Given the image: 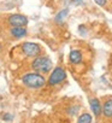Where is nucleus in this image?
<instances>
[{
	"label": "nucleus",
	"instance_id": "obj_15",
	"mask_svg": "<svg viewBox=\"0 0 112 123\" xmlns=\"http://www.w3.org/2000/svg\"><path fill=\"white\" fill-rule=\"evenodd\" d=\"M71 3L75 5H82L83 4V0H71Z\"/></svg>",
	"mask_w": 112,
	"mask_h": 123
},
{
	"label": "nucleus",
	"instance_id": "obj_5",
	"mask_svg": "<svg viewBox=\"0 0 112 123\" xmlns=\"http://www.w3.org/2000/svg\"><path fill=\"white\" fill-rule=\"evenodd\" d=\"M7 23H9L12 28H16V27H27L28 23H29V19H28V17L24 16V15L12 13L11 16H9Z\"/></svg>",
	"mask_w": 112,
	"mask_h": 123
},
{
	"label": "nucleus",
	"instance_id": "obj_6",
	"mask_svg": "<svg viewBox=\"0 0 112 123\" xmlns=\"http://www.w3.org/2000/svg\"><path fill=\"white\" fill-rule=\"evenodd\" d=\"M69 62L72 65H80L83 63V53L81 49H71L69 53Z\"/></svg>",
	"mask_w": 112,
	"mask_h": 123
},
{
	"label": "nucleus",
	"instance_id": "obj_1",
	"mask_svg": "<svg viewBox=\"0 0 112 123\" xmlns=\"http://www.w3.org/2000/svg\"><path fill=\"white\" fill-rule=\"evenodd\" d=\"M22 83L28 87V88H34V89H37V88H41L46 85V79L43 77L42 74H39V73H28V74H24L23 77H22Z\"/></svg>",
	"mask_w": 112,
	"mask_h": 123
},
{
	"label": "nucleus",
	"instance_id": "obj_7",
	"mask_svg": "<svg viewBox=\"0 0 112 123\" xmlns=\"http://www.w3.org/2000/svg\"><path fill=\"white\" fill-rule=\"evenodd\" d=\"M89 105H90V110L94 113V116L100 117V115L102 113V105H101L100 100L98 98H92L89 100Z\"/></svg>",
	"mask_w": 112,
	"mask_h": 123
},
{
	"label": "nucleus",
	"instance_id": "obj_9",
	"mask_svg": "<svg viewBox=\"0 0 112 123\" xmlns=\"http://www.w3.org/2000/svg\"><path fill=\"white\" fill-rule=\"evenodd\" d=\"M69 12H70V10H69L68 7L60 10L57 15H55V17H54V22L57 23V24H59V25H62V24L64 23V21L66 19V17L69 16Z\"/></svg>",
	"mask_w": 112,
	"mask_h": 123
},
{
	"label": "nucleus",
	"instance_id": "obj_4",
	"mask_svg": "<svg viewBox=\"0 0 112 123\" xmlns=\"http://www.w3.org/2000/svg\"><path fill=\"white\" fill-rule=\"evenodd\" d=\"M21 52L28 58H36V57L41 55L42 49L39 43L28 41V42H23L21 45Z\"/></svg>",
	"mask_w": 112,
	"mask_h": 123
},
{
	"label": "nucleus",
	"instance_id": "obj_8",
	"mask_svg": "<svg viewBox=\"0 0 112 123\" xmlns=\"http://www.w3.org/2000/svg\"><path fill=\"white\" fill-rule=\"evenodd\" d=\"M27 34H28L27 27H16V28H11L10 29V35L13 39H17V40L27 36Z\"/></svg>",
	"mask_w": 112,
	"mask_h": 123
},
{
	"label": "nucleus",
	"instance_id": "obj_10",
	"mask_svg": "<svg viewBox=\"0 0 112 123\" xmlns=\"http://www.w3.org/2000/svg\"><path fill=\"white\" fill-rule=\"evenodd\" d=\"M102 115L106 118L112 117V99H107L102 105Z\"/></svg>",
	"mask_w": 112,
	"mask_h": 123
},
{
	"label": "nucleus",
	"instance_id": "obj_2",
	"mask_svg": "<svg viewBox=\"0 0 112 123\" xmlns=\"http://www.w3.org/2000/svg\"><path fill=\"white\" fill-rule=\"evenodd\" d=\"M31 68L39 74H47L53 69V62L47 55H39L31 62Z\"/></svg>",
	"mask_w": 112,
	"mask_h": 123
},
{
	"label": "nucleus",
	"instance_id": "obj_11",
	"mask_svg": "<svg viewBox=\"0 0 112 123\" xmlns=\"http://www.w3.org/2000/svg\"><path fill=\"white\" fill-rule=\"evenodd\" d=\"M92 121H93L92 115H89V113H87V112L82 113V115L77 118V123H92Z\"/></svg>",
	"mask_w": 112,
	"mask_h": 123
},
{
	"label": "nucleus",
	"instance_id": "obj_16",
	"mask_svg": "<svg viewBox=\"0 0 112 123\" xmlns=\"http://www.w3.org/2000/svg\"><path fill=\"white\" fill-rule=\"evenodd\" d=\"M11 117H12L11 115H7V113H6V115H4V119H5V121H10V118H11Z\"/></svg>",
	"mask_w": 112,
	"mask_h": 123
},
{
	"label": "nucleus",
	"instance_id": "obj_12",
	"mask_svg": "<svg viewBox=\"0 0 112 123\" xmlns=\"http://www.w3.org/2000/svg\"><path fill=\"white\" fill-rule=\"evenodd\" d=\"M87 31H88V29H87L86 24H81V25L78 27V33H80L81 35H86Z\"/></svg>",
	"mask_w": 112,
	"mask_h": 123
},
{
	"label": "nucleus",
	"instance_id": "obj_3",
	"mask_svg": "<svg viewBox=\"0 0 112 123\" xmlns=\"http://www.w3.org/2000/svg\"><path fill=\"white\" fill-rule=\"evenodd\" d=\"M66 77H68V75H66L65 69L62 67H57L51 71V75L47 80V83L49 86H58V85L63 83L66 80Z\"/></svg>",
	"mask_w": 112,
	"mask_h": 123
},
{
	"label": "nucleus",
	"instance_id": "obj_13",
	"mask_svg": "<svg viewBox=\"0 0 112 123\" xmlns=\"http://www.w3.org/2000/svg\"><path fill=\"white\" fill-rule=\"evenodd\" d=\"M95 1V4L98 5V6H100V7H105L106 5H107V0H94Z\"/></svg>",
	"mask_w": 112,
	"mask_h": 123
},
{
	"label": "nucleus",
	"instance_id": "obj_14",
	"mask_svg": "<svg viewBox=\"0 0 112 123\" xmlns=\"http://www.w3.org/2000/svg\"><path fill=\"white\" fill-rule=\"evenodd\" d=\"M77 111H78V106H71V107H69V115H76L77 113Z\"/></svg>",
	"mask_w": 112,
	"mask_h": 123
}]
</instances>
